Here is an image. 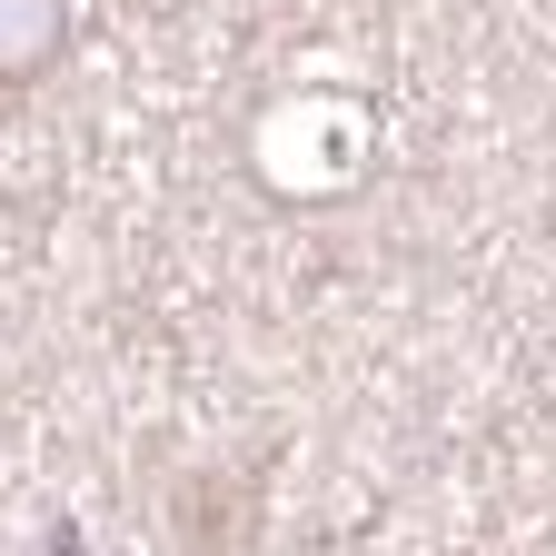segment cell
Returning <instances> with one entry per match:
<instances>
[{"instance_id":"cell-2","label":"cell","mask_w":556,"mask_h":556,"mask_svg":"<svg viewBox=\"0 0 556 556\" xmlns=\"http://www.w3.org/2000/svg\"><path fill=\"white\" fill-rule=\"evenodd\" d=\"M70 50V0H0V90H30Z\"/></svg>"},{"instance_id":"cell-1","label":"cell","mask_w":556,"mask_h":556,"mask_svg":"<svg viewBox=\"0 0 556 556\" xmlns=\"http://www.w3.org/2000/svg\"><path fill=\"white\" fill-rule=\"evenodd\" d=\"M249 169H258L268 199L318 208V199H338L348 179L368 169V110H358V100H328V90L278 100V110L249 129Z\"/></svg>"}]
</instances>
